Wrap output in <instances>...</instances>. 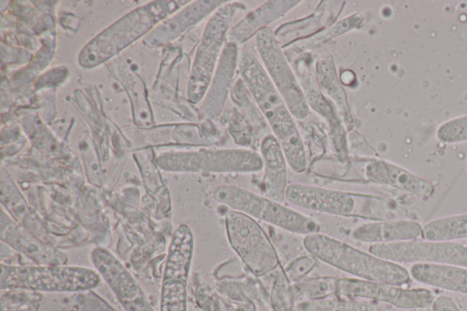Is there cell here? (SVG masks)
Masks as SVG:
<instances>
[{"instance_id": "12", "label": "cell", "mask_w": 467, "mask_h": 311, "mask_svg": "<svg viewBox=\"0 0 467 311\" xmlns=\"http://www.w3.org/2000/svg\"><path fill=\"white\" fill-rule=\"evenodd\" d=\"M358 162H361L363 176L370 182L397 189L422 201L434 192V185L429 179L393 162L377 158L358 160Z\"/></svg>"}, {"instance_id": "14", "label": "cell", "mask_w": 467, "mask_h": 311, "mask_svg": "<svg viewBox=\"0 0 467 311\" xmlns=\"http://www.w3.org/2000/svg\"><path fill=\"white\" fill-rule=\"evenodd\" d=\"M259 154L263 161V192L265 197L283 202L285 200L287 162L282 149L273 134H266L259 143Z\"/></svg>"}, {"instance_id": "4", "label": "cell", "mask_w": 467, "mask_h": 311, "mask_svg": "<svg viewBox=\"0 0 467 311\" xmlns=\"http://www.w3.org/2000/svg\"><path fill=\"white\" fill-rule=\"evenodd\" d=\"M213 197L230 210L244 213L293 234L305 237L321 232L319 223L310 216L239 186L218 185L213 192Z\"/></svg>"}, {"instance_id": "8", "label": "cell", "mask_w": 467, "mask_h": 311, "mask_svg": "<svg viewBox=\"0 0 467 311\" xmlns=\"http://www.w3.org/2000/svg\"><path fill=\"white\" fill-rule=\"evenodd\" d=\"M259 59L295 119H305L310 108L274 31L264 28L255 36Z\"/></svg>"}, {"instance_id": "18", "label": "cell", "mask_w": 467, "mask_h": 311, "mask_svg": "<svg viewBox=\"0 0 467 311\" xmlns=\"http://www.w3.org/2000/svg\"><path fill=\"white\" fill-rule=\"evenodd\" d=\"M263 170L259 152L248 148H223L202 150V171L251 173Z\"/></svg>"}, {"instance_id": "13", "label": "cell", "mask_w": 467, "mask_h": 311, "mask_svg": "<svg viewBox=\"0 0 467 311\" xmlns=\"http://www.w3.org/2000/svg\"><path fill=\"white\" fill-rule=\"evenodd\" d=\"M2 243L26 255L36 264H66L67 255L53 245L41 241L26 228L2 213L0 223Z\"/></svg>"}, {"instance_id": "7", "label": "cell", "mask_w": 467, "mask_h": 311, "mask_svg": "<svg viewBox=\"0 0 467 311\" xmlns=\"http://www.w3.org/2000/svg\"><path fill=\"white\" fill-rule=\"evenodd\" d=\"M243 3L227 1L210 16L198 47L189 85V97L197 102L205 95L227 42L236 12L245 10Z\"/></svg>"}, {"instance_id": "28", "label": "cell", "mask_w": 467, "mask_h": 311, "mask_svg": "<svg viewBox=\"0 0 467 311\" xmlns=\"http://www.w3.org/2000/svg\"><path fill=\"white\" fill-rule=\"evenodd\" d=\"M317 261L314 255L308 253L296 256L286 264L285 274L291 282L296 283L306 277L316 267Z\"/></svg>"}, {"instance_id": "2", "label": "cell", "mask_w": 467, "mask_h": 311, "mask_svg": "<svg viewBox=\"0 0 467 311\" xmlns=\"http://www.w3.org/2000/svg\"><path fill=\"white\" fill-rule=\"evenodd\" d=\"M303 246L317 260L358 279L401 286L410 281V272L403 265L321 233L305 236Z\"/></svg>"}, {"instance_id": "5", "label": "cell", "mask_w": 467, "mask_h": 311, "mask_svg": "<svg viewBox=\"0 0 467 311\" xmlns=\"http://www.w3.org/2000/svg\"><path fill=\"white\" fill-rule=\"evenodd\" d=\"M101 280L95 269L85 266L1 264L2 289L80 293L93 290Z\"/></svg>"}, {"instance_id": "24", "label": "cell", "mask_w": 467, "mask_h": 311, "mask_svg": "<svg viewBox=\"0 0 467 311\" xmlns=\"http://www.w3.org/2000/svg\"><path fill=\"white\" fill-rule=\"evenodd\" d=\"M230 96L235 105L242 109L243 114L254 129L261 131L268 127L266 120L240 77L234 83Z\"/></svg>"}, {"instance_id": "11", "label": "cell", "mask_w": 467, "mask_h": 311, "mask_svg": "<svg viewBox=\"0 0 467 311\" xmlns=\"http://www.w3.org/2000/svg\"><path fill=\"white\" fill-rule=\"evenodd\" d=\"M90 259L125 311H155L138 282L111 252L96 247L90 253Z\"/></svg>"}, {"instance_id": "17", "label": "cell", "mask_w": 467, "mask_h": 311, "mask_svg": "<svg viewBox=\"0 0 467 311\" xmlns=\"http://www.w3.org/2000/svg\"><path fill=\"white\" fill-rule=\"evenodd\" d=\"M239 52L237 45L226 42L207 91L204 109L210 118H217L221 114L231 95Z\"/></svg>"}, {"instance_id": "26", "label": "cell", "mask_w": 467, "mask_h": 311, "mask_svg": "<svg viewBox=\"0 0 467 311\" xmlns=\"http://www.w3.org/2000/svg\"><path fill=\"white\" fill-rule=\"evenodd\" d=\"M225 123L236 144L241 148H248L252 145L254 128L242 112L236 109L227 112Z\"/></svg>"}, {"instance_id": "3", "label": "cell", "mask_w": 467, "mask_h": 311, "mask_svg": "<svg viewBox=\"0 0 467 311\" xmlns=\"http://www.w3.org/2000/svg\"><path fill=\"white\" fill-rule=\"evenodd\" d=\"M285 200L313 212L371 221L394 219L392 202L379 196L319 186L290 183Z\"/></svg>"}, {"instance_id": "25", "label": "cell", "mask_w": 467, "mask_h": 311, "mask_svg": "<svg viewBox=\"0 0 467 311\" xmlns=\"http://www.w3.org/2000/svg\"><path fill=\"white\" fill-rule=\"evenodd\" d=\"M187 281L162 278L160 311H187Z\"/></svg>"}, {"instance_id": "21", "label": "cell", "mask_w": 467, "mask_h": 311, "mask_svg": "<svg viewBox=\"0 0 467 311\" xmlns=\"http://www.w3.org/2000/svg\"><path fill=\"white\" fill-rule=\"evenodd\" d=\"M293 311H380V309L367 300L334 295L321 299L298 301Z\"/></svg>"}, {"instance_id": "6", "label": "cell", "mask_w": 467, "mask_h": 311, "mask_svg": "<svg viewBox=\"0 0 467 311\" xmlns=\"http://www.w3.org/2000/svg\"><path fill=\"white\" fill-rule=\"evenodd\" d=\"M224 228L230 246L253 275L263 276L280 266L275 244L257 220L229 210L224 215Z\"/></svg>"}, {"instance_id": "32", "label": "cell", "mask_w": 467, "mask_h": 311, "mask_svg": "<svg viewBox=\"0 0 467 311\" xmlns=\"http://www.w3.org/2000/svg\"><path fill=\"white\" fill-rule=\"evenodd\" d=\"M71 311H79L77 307L72 309Z\"/></svg>"}, {"instance_id": "10", "label": "cell", "mask_w": 467, "mask_h": 311, "mask_svg": "<svg viewBox=\"0 0 467 311\" xmlns=\"http://www.w3.org/2000/svg\"><path fill=\"white\" fill-rule=\"evenodd\" d=\"M337 295L347 298L383 302L401 309L430 307L435 297L427 288H405L358 278H338Z\"/></svg>"}, {"instance_id": "30", "label": "cell", "mask_w": 467, "mask_h": 311, "mask_svg": "<svg viewBox=\"0 0 467 311\" xmlns=\"http://www.w3.org/2000/svg\"><path fill=\"white\" fill-rule=\"evenodd\" d=\"M364 21V16L361 14H354L347 18L342 19L340 22H338L336 26H334L331 29L327 30L325 34V36H319L316 38H314L311 41L312 45H318L322 42H325V40L330 39L331 37H334L336 36L341 35L345 32H348V30L358 27L360 26Z\"/></svg>"}, {"instance_id": "33", "label": "cell", "mask_w": 467, "mask_h": 311, "mask_svg": "<svg viewBox=\"0 0 467 311\" xmlns=\"http://www.w3.org/2000/svg\"><path fill=\"white\" fill-rule=\"evenodd\" d=\"M466 170H467V161H466Z\"/></svg>"}, {"instance_id": "15", "label": "cell", "mask_w": 467, "mask_h": 311, "mask_svg": "<svg viewBox=\"0 0 467 311\" xmlns=\"http://www.w3.org/2000/svg\"><path fill=\"white\" fill-rule=\"evenodd\" d=\"M300 3L299 0L265 1L230 28L227 42L237 46L246 42L252 36H255L259 31L268 27L269 24L289 13Z\"/></svg>"}, {"instance_id": "20", "label": "cell", "mask_w": 467, "mask_h": 311, "mask_svg": "<svg viewBox=\"0 0 467 311\" xmlns=\"http://www.w3.org/2000/svg\"><path fill=\"white\" fill-rule=\"evenodd\" d=\"M421 238L457 241L467 238V213L431 220L422 225Z\"/></svg>"}, {"instance_id": "1", "label": "cell", "mask_w": 467, "mask_h": 311, "mask_svg": "<svg viewBox=\"0 0 467 311\" xmlns=\"http://www.w3.org/2000/svg\"><path fill=\"white\" fill-rule=\"evenodd\" d=\"M237 71L277 140L287 165L296 173L304 172L308 161L296 119L260 60L251 51L243 49L239 52Z\"/></svg>"}, {"instance_id": "31", "label": "cell", "mask_w": 467, "mask_h": 311, "mask_svg": "<svg viewBox=\"0 0 467 311\" xmlns=\"http://www.w3.org/2000/svg\"><path fill=\"white\" fill-rule=\"evenodd\" d=\"M431 306L432 311H461L452 298L443 295L434 297Z\"/></svg>"}, {"instance_id": "22", "label": "cell", "mask_w": 467, "mask_h": 311, "mask_svg": "<svg viewBox=\"0 0 467 311\" xmlns=\"http://www.w3.org/2000/svg\"><path fill=\"white\" fill-rule=\"evenodd\" d=\"M317 78L324 93L334 101L341 115L347 117L349 114L347 97L337 77L331 56H326L317 61Z\"/></svg>"}, {"instance_id": "9", "label": "cell", "mask_w": 467, "mask_h": 311, "mask_svg": "<svg viewBox=\"0 0 467 311\" xmlns=\"http://www.w3.org/2000/svg\"><path fill=\"white\" fill-rule=\"evenodd\" d=\"M368 252L401 264H432L467 267V244L456 241L410 240L370 244Z\"/></svg>"}, {"instance_id": "29", "label": "cell", "mask_w": 467, "mask_h": 311, "mask_svg": "<svg viewBox=\"0 0 467 311\" xmlns=\"http://www.w3.org/2000/svg\"><path fill=\"white\" fill-rule=\"evenodd\" d=\"M74 301L79 311H117L94 290L78 293Z\"/></svg>"}, {"instance_id": "27", "label": "cell", "mask_w": 467, "mask_h": 311, "mask_svg": "<svg viewBox=\"0 0 467 311\" xmlns=\"http://www.w3.org/2000/svg\"><path fill=\"white\" fill-rule=\"evenodd\" d=\"M436 137L447 144L467 141V114L442 122L437 128Z\"/></svg>"}, {"instance_id": "16", "label": "cell", "mask_w": 467, "mask_h": 311, "mask_svg": "<svg viewBox=\"0 0 467 311\" xmlns=\"http://www.w3.org/2000/svg\"><path fill=\"white\" fill-rule=\"evenodd\" d=\"M422 225L413 220L386 219L358 225L351 233L353 240L376 244L410 241L421 237Z\"/></svg>"}, {"instance_id": "19", "label": "cell", "mask_w": 467, "mask_h": 311, "mask_svg": "<svg viewBox=\"0 0 467 311\" xmlns=\"http://www.w3.org/2000/svg\"><path fill=\"white\" fill-rule=\"evenodd\" d=\"M409 272L419 283L467 295V267L414 264Z\"/></svg>"}, {"instance_id": "23", "label": "cell", "mask_w": 467, "mask_h": 311, "mask_svg": "<svg viewBox=\"0 0 467 311\" xmlns=\"http://www.w3.org/2000/svg\"><path fill=\"white\" fill-rule=\"evenodd\" d=\"M337 282L334 276L306 277L294 283L291 292L296 302L321 299L337 295Z\"/></svg>"}]
</instances>
